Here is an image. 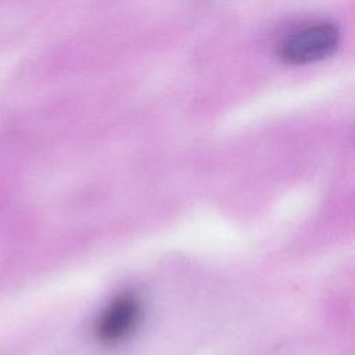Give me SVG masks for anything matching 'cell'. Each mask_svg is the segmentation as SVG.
Instances as JSON below:
<instances>
[{
  "instance_id": "7a4b0ae2",
  "label": "cell",
  "mask_w": 355,
  "mask_h": 355,
  "mask_svg": "<svg viewBox=\"0 0 355 355\" xmlns=\"http://www.w3.org/2000/svg\"><path fill=\"white\" fill-rule=\"evenodd\" d=\"M141 316V301L133 293L116 295L100 313L94 333L100 343L118 344L132 334Z\"/></svg>"
},
{
  "instance_id": "6da1fadb",
  "label": "cell",
  "mask_w": 355,
  "mask_h": 355,
  "mask_svg": "<svg viewBox=\"0 0 355 355\" xmlns=\"http://www.w3.org/2000/svg\"><path fill=\"white\" fill-rule=\"evenodd\" d=\"M340 42L338 29L330 22H313L290 32L280 43L279 54L290 64H308L329 57Z\"/></svg>"
}]
</instances>
